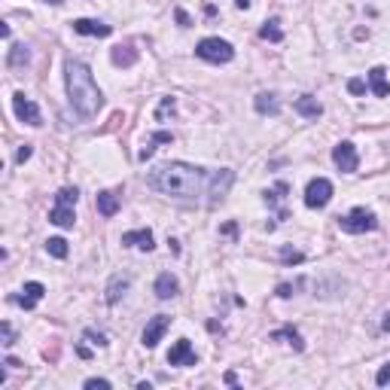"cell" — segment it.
Wrapping results in <instances>:
<instances>
[{
  "instance_id": "cell-28",
  "label": "cell",
  "mask_w": 390,
  "mask_h": 390,
  "mask_svg": "<svg viewBox=\"0 0 390 390\" xmlns=\"http://www.w3.org/2000/svg\"><path fill=\"white\" fill-rule=\"evenodd\" d=\"M86 387H89V390H110V381H107V378H89Z\"/></svg>"
},
{
  "instance_id": "cell-10",
  "label": "cell",
  "mask_w": 390,
  "mask_h": 390,
  "mask_svg": "<svg viewBox=\"0 0 390 390\" xmlns=\"http://www.w3.org/2000/svg\"><path fill=\"white\" fill-rule=\"evenodd\" d=\"M195 351L193 345H189V338H180V342H174V347L168 351V363L171 366H195Z\"/></svg>"
},
{
  "instance_id": "cell-6",
  "label": "cell",
  "mask_w": 390,
  "mask_h": 390,
  "mask_svg": "<svg viewBox=\"0 0 390 390\" xmlns=\"http://www.w3.org/2000/svg\"><path fill=\"white\" fill-rule=\"evenodd\" d=\"M329 198H332V183L326 180V177L311 180L308 189H305V204H308V208H326Z\"/></svg>"
},
{
  "instance_id": "cell-34",
  "label": "cell",
  "mask_w": 390,
  "mask_h": 390,
  "mask_svg": "<svg viewBox=\"0 0 390 390\" xmlns=\"http://www.w3.org/2000/svg\"><path fill=\"white\" fill-rule=\"evenodd\" d=\"M384 329H387V332H390V314H387V317H384Z\"/></svg>"
},
{
  "instance_id": "cell-33",
  "label": "cell",
  "mask_w": 390,
  "mask_h": 390,
  "mask_svg": "<svg viewBox=\"0 0 390 390\" xmlns=\"http://www.w3.org/2000/svg\"><path fill=\"white\" fill-rule=\"evenodd\" d=\"M235 3L241 6V10H247V6H250V0H235Z\"/></svg>"
},
{
  "instance_id": "cell-1",
  "label": "cell",
  "mask_w": 390,
  "mask_h": 390,
  "mask_svg": "<svg viewBox=\"0 0 390 390\" xmlns=\"http://www.w3.org/2000/svg\"><path fill=\"white\" fill-rule=\"evenodd\" d=\"M147 183L155 193L168 198H180V202H204V204H219L226 193L235 183V174L229 168L223 171H204V168L186 165V162H168L147 174Z\"/></svg>"
},
{
  "instance_id": "cell-7",
  "label": "cell",
  "mask_w": 390,
  "mask_h": 390,
  "mask_svg": "<svg viewBox=\"0 0 390 390\" xmlns=\"http://www.w3.org/2000/svg\"><path fill=\"white\" fill-rule=\"evenodd\" d=\"M332 162H336L338 171H345V174H354V171H357L360 159H357V150H354L351 140H342V144H336V150H332Z\"/></svg>"
},
{
  "instance_id": "cell-8",
  "label": "cell",
  "mask_w": 390,
  "mask_h": 390,
  "mask_svg": "<svg viewBox=\"0 0 390 390\" xmlns=\"http://www.w3.org/2000/svg\"><path fill=\"white\" fill-rule=\"evenodd\" d=\"M12 110H16L19 122H28V125H40V110L31 98H25V91H16L12 95Z\"/></svg>"
},
{
  "instance_id": "cell-14",
  "label": "cell",
  "mask_w": 390,
  "mask_h": 390,
  "mask_svg": "<svg viewBox=\"0 0 390 390\" xmlns=\"http://www.w3.org/2000/svg\"><path fill=\"white\" fill-rule=\"evenodd\" d=\"M125 247H140V250H153V232L150 229H134L122 235Z\"/></svg>"
},
{
  "instance_id": "cell-5",
  "label": "cell",
  "mask_w": 390,
  "mask_h": 390,
  "mask_svg": "<svg viewBox=\"0 0 390 390\" xmlns=\"http://www.w3.org/2000/svg\"><path fill=\"white\" fill-rule=\"evenodd\" d=\"M338 226H342L345 232H351V235H360V232H372L375 226H378V219H375L372 210H366V208H354L351 214L338 217Z\"/></svg>"
},
{
  "instance_id": "cell-2",
  "label": "cell",
  "mask_w": 390,
  "mask_h": 390,
  "mask_svg": "<svg viewBox=\"0 0 390 390\" xmlns=\"http://www.w3.org/2000/svg\"><path fill=\"white\" fill-rule=\"evenodd\" d=\"M67 98H70V107L80 113L83 119H91L104 107L101 89H98L95 76H91V70L83 61H67Z\"/></svg>"
},
{
  "instance_id": "cell-15",
  "label": "cell",
  "mask_w": 390,
  "mask_h": 390,
  "mask_svg": "<svg viewBox=\"0 0 390 390\" xmlns=\"http://www.w3.org/2000/svg\"><path fill=\"white\" fill-rule=\"evenodd\" d=\"M384 74H387L384 67H372V70H369V89H372V95H378V98L390 95V83L384 80Z\"/></svg>"
},
{
  "instance_id": "cell-3",
  "label": "cell",
  "mask_w": 390,
  "mask_h": 390,
  "mask_svg": "<svg viewBox=\"0 0 390 390\" xmlns=\"http://www.w3.org/2000/svg\"><path fill=\"white\" fill-rule=\"evenodd\" d=\"M76 198H80V193H76L74 186H65V189H61V193L55 195V208L49 210V223L61 226V229H70V226H74Z\"/></svg>"
},
{
  "instance_id": "cell-24",
  "label": "cell",
  "mask_w": 390,
  "mask_h": 390,
  "mask_svg": "<svg viewBox=\"0 0 390 390\" xmlns=\"http://www.w3.org/2000/svg\"><path fill=\"white\" fill-rule=\"evenodd\" d=\"M46 250L52 253L55 259H65V257H67V241H65V238H49V241H46Z\"/></svg>"
},
{
  "instance_id": "cell-21",
  "label": "cell",
  "mask_w": 390,
  "mask_h": 390,
  "mask_svg": "<svg viewBox=\"0 0 390 390\" xmlns=\"http://www.w3.org/2000/svg\"><path fill=\"white\" fill-rule=\"evenodd\" d=\"M155 144H171V134H168V131H155L153 134V138H150V144H147L144 147V150H140V159H150V155L155 153Z\"/></svg>"
},
{
  "instance_id": "cell-30",
  "label": "cell",
  "mask_w": 390,
  "mask_h": 390,
  "mask_svg": "<svg viewBox=\"0 0 390 390\" xmlns=\"http://www.w3.org/2000/svg\"><path fill=\"white\" fill-rule=\"evenodd\" d=\"M347 91H351V95H363V91H366V83H363V80H351V83H347Z\"/></svg>"
},
{
  "instance_id": "cell-27",
  "label": "cell",
  "mask_w": 390,
  "mask_h": 390,
  "mask_svg": "<svg viewBox=\"0 0 390 390\" xmlns=\"http://www.w3.org/2000/svg\"><path fill=\"white\" fill-rule=\"evenodd\" d=\"M281 259H283V262H302L305 257H302L299 250H290V247H283V250H281Z\"/></svg>"
},
{
  "instance_id": "cell-17",
  "label": "cell",
  "mask_w": 390,
  "mask_h": 390,
  "mask_svg": "<svg viewBox=\"0 0 390 390\" xmlns=\"http://www.w3.org/2000/svg\"><path fill=\"white\" fill-rule=\"evenodd\" d=\"M296 110H299L305 119H317V116H321V113H323L321 101H317V98H311V95H302L299 101H296Z\"/></svg>"
},
{
  "instance_id": "cell-29",
  "label": "cell",
  "mask_w": 390,
  "mask_h": 390,
  "mask_svg": "<svg viewBox=\"0 0 390 390\" xmlns=\"http://www.w3.org/2000/svg\"><path fill=\"white\" fill-rule=\"evenodd\" d=\"M375 381H378L381 387H387V384H390V363L378 369V375H375Z\"/></svg>"
},
{
  "instance_id": "cell-32",
  "label": "cell",
  "mask_w": 390,
  "mask_h": 390,
  "mask_svg": "<svg viewBox=\"0 0 390 390\" xmlns=\"http://www.w3.org/2000/svg\"><path fill=\"white\" fill-rule=\"evenodd\" d=\"M16 159H19V162H28V159H31V147H28V144H25V147H22V150H19V155H16Z\"/></svg>"
},
{
  "instance_id": "cell-4",
  "label": "cell",
  "mask_w": 390,
  "mask_h": 390,
  "mask_svg": "<svg viewBox=\"0 0 390 390\" xmlns=\"http://www.w3.org/2000/svg\"><path fill=\"white\" fill-rule=\"evenodd\" d=\"M195 55L210 61V65H229V61L235 58V49H232V43H226V40H219V37H204L202 43L195 46Z\"/></svg>"
},
{
  "instance_id": "cell-20",
  "label": "cell",
  "mask_w": 390,
  "mask_h": 390,
  "mask_svg": "<svg viewBox=\"0 0 390 390\" xmlns=\"http://www.w3.org/2000/svg\"><path fill=\"white\" fill-rule=\"evenodd\" d=\"M134 61H138V52H134L131 46H116L113 49V65H134Z\"/></svg>"
},
{
  "instance_id": "cell-31",
  "label": "cell",
  "mask_w": 390,
  "mask_h": 390,
  "mask_svg": "<svg viewBox=\"0 0 390 390\" xmlns=\"http://www.w3.org/2000/svg\"><path fill=\"white\" fill-rule=\"evenodd\" d=\"M0 332H3V345L10 347V345H12V338H16V336H12V326L3 321V323H0Z\"/></svg>"
},
{
  "instance_id": "cell-23",
  "label": "cell",
  "mask_w": 390,
  "mask_h": 390,
  "mask_svg": "<svg viewBox=\"0 0 390 390\" xmlns=\"http://www.w3.org/2000/svg\"><path fill=\"white\" fill-rule=\"evenodd\" d=\"M272 338H274V342H281V338H287V342L290 345H293L296 347V351H302V336H299V332H296V329H290V326H287V329H278V332H272Z\"/></svg>"
},
{
  "instance_id": "cell-12",
  "label": "cell",
  "mask_w": 390,
  "mask_h": 390,
  "mask_svg": "<svg viewBox=\"0 0 390 390\" xmlns=\"http://www.w3.org/2000/svg\"><path fill=\"white\" fill-rule=\"evenodd\" d=\"M155 296H159V299H174L177 293H180V283H177V278L171 272H162L159 278H155Z\"/></svg>"
},
{
  "instance_id": "cell-16",
  "label": "cell",
  "mask_w": 390,
  "mask_h": 390,
  "mask_svg": "<svg viewBox=\"0 0 390 390\" xmlns=\"http://www.w3.org/2000/svg\"><path fill=\"white\" fill-rule=\"evenodd\" d=\"M253 104H257V110L262 113V116H278V113H281L278 98H274V95H268V91H259V95H257V101H253Z\"/></svg>"
},
{
  "instance_id": "cell-11",
  "label": "cell",
  "mask_w": 390,
  "mask_h": 390,
  "mask_svg": "<svg viewBox=\"0 0 390 390\" xmlns=\"http://www.w3.org/2000/svg\"><path fill=\"white\" fill-rule=\"evenodd\" d=\"M74 31L83 34V37H110L113 28L104 25V22H95V19H76V22H74Z\"/></svg>"
},
{
  "instance_id": "cell-19",
  "label": "cell",
  "mask_w": 390,
  "mask_h": 390,
  "mask_svg": "<svg viewBox=\"0 0 390 390\" xmlns=\"http://www.w3.org/2000/svg\"><path fill=\"white\" fill-rule=\"evenodd\" d=\"M125 290H129V278H119V274H116V278L107 283V302L116 305V302L125 296Z\"/></svg>"
},
{
  "instance_id": "cell-18",
  "label": "cell",
  "mask_w": 390,
  "mask_h": 390,
  "mask_svg": "<svg viewBox=\"0 0 390 390\" xmlns=\"http://www.w3.org/2000/svg\"><path fill=\"white\" fill-rule=\"evenodd\" d=\"M116 210H119V195L116 193H98V214L116 217Z\"/></svg>"
},
{
  "instance_id": "cell-35",
  "label": "cell",
  "mask_w": 390,
  "mask_h": 390,
  "mask_svg": "<svg viewBox=\"0 0 390 390\" xmlns=\"http://www.w3.org/2000/svg\"><path fill=\"white\" fill-rule=\"evenodd\" d=\"M46 3H61V0H46Z\"/></svg>"
},
{
  "instance_id": "cell-26",
  "label": "cell",
  "mask_w": 390,
  "mask_h": 390,
  "mask_svg": "<svg viewBox=\"0 0 390 390\" xmlns=\"http://www.w3.org/2000/svg\"><path fill=\"white\" fill-rule=\"evenodd\" d=\"M83 338H89V342H91V345H98V347L107 345V338H104L101 332H95V329H86V332H83Z\"/></svg>"
},
{
  "instance_id": "cell-25",
  "label": "cell",
  "mask_w": 390,
  "mask_h": 390,
  "mask_svg": "<svg viewBox=\"0 0 390 390\" xmlns=\"http://www.w3.org/2000/svg\"><path fill=\"white\" fill-rule=\"evenodd\" d=\"M28 58H31V52H28V46H12V52H10V65H12V67L28 65Z\"/></svg>"
},
{
  "instance_id": "cell-13",
  "label": "cell",
  "mask_w": 390,
  "mask_h": 390,
  "mask_svg": "<svg viewBox=\"0 0 390 390\" xmlns=\"http://www.w3.org/2000/svg\"><path fill=\"white\" fill-rule=\"evenodd\" d=\"M43 293H46V287H43V283H40V281H28L25 287H22V296H19V305L31 311L34 305H37L40 299H43Z\"/></svg>"
},
{
  "instance_id": "cell-9",
  "label": "cell",
  "mask_w": 390,
  "mask_h": 390,
  "mask_svg": "<svg viewBox=\"0 0 390 390\" xmlns=\"http://www.w3.org/2000/svg\"><path fill=\"white\" fill-rule=\"evenodd\" d=\"M168 326H171V317H168V314H155L153 321L147 323L144 336H140V338H144V347H155V345H159L162 336L168 332Z\"/></svg>"
},
{
  "instance_id": "cell-22",
  "label": "cell",
  "mask_w": 390,
  "mask_h": 390,
  "mask_svg": "<svg viewBox=\"0 0 390 390\" xmlns=\"http://www.w3.org/2000/svg\"><path fill=\"white\" fill-rule=\"evenodd\" d=\"M281 22H278V19H272V22H266V25H262V31H259V37L262 40H272V43H281V40H283V34H281V28H278Z\"/></svg>"
}]
</instances>
